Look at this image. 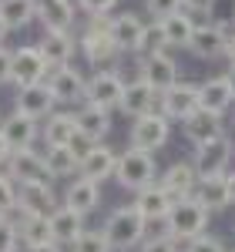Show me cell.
<instances>
[{"instance_id":"obj_1","label":"cell","mask_w":235,"mask_h":252,"mask_svg":"<svg viewBox=\"0 0 235 252\" xmlns=\"http://www.w3.org/2000/svg\"><path fill=\"white\" fill-rule=\"evenodd\" d=\"M101 232L108 235L111 249L128 252V249H135V246L145 242L148 222H145V215L138 212L135 205H118L115 212L108 215V222H104V229H101Z\"/></svg>"},{"instance_id":"obj_2","label":"cell","mask_w":235,"mask_h":252,"mask_svg":"<svg viewBox=\"0 0 235 252\" xmlns=\"http://www.w3.org/2000/svg\"><path fill=\"white\" fill-rule=\"evenodd\" d=\"M208 215L212 212L198 202L195 195L185 198V202H175L172 212H168V219H165V235H172L175 242H192V239H198V235H205Z\"/></svg>"},{"instance_id":"obj_3","label":"cell","mask_w":235,"mask_h":252,"mask_svg":"<svg viewBox=\"0 0 235 252\" xmlns=\"http://www.w3.org/2000/svg\"><path fill=\"white\" fill-rule=\"evenodd\" d=\"M115 182L121 185V189L135 192V195H138V192H145V189H151V185H158V165H155V155L128 148L124 155H118Z\"/></svg>"},{"instance_id":"obj_4","label":"cell","mask_w":235,"mask_h":252,"mask_svg":"<svg viewBox=\"0 0 235 252\" xmlns=\"http://www.w3.org/2000/svg\"><path fill=\"white\" fill-rule=\"evenodd\" d=\"M168 138H172V121L161 115V111L135 118V121H131V131H128L131 148H135V152H148V155H155L161 145H168Z\"/></svg>"},{"instance_id":"obj_5","label":"cell","mask_w":235,"mask_h":252,"mask_svg":"<svg viewBox=\"0 0 235 252\" xmlns=\"http://www.w3.org/2000/svg\"><path fill=\"white\" fill-rule=\"evenodd\" d=\"M78 44H81V51H84V58L91 61V64H98V67L121 54L115 37H111V20H104V17H91V24L78 37Z\"/></svg>"},{"instance_id":"obj_6","label":"cell","mask_w":235,"mask_h":252,"mask_svg":"<svg viewBox=\"0 0 235 252\" xmlns=\"http://www.w3.org/2000/svg\"><path fill=\"white\" fill-rule=\"evenodd\" d=\"M229 161H232V141H229V138H215V141L195 148L192 168H195L198 182H202V178H218V175H225L229 172Z\"/></svg>"},{"instance_id":"obj_7","label":"cell","mask_w":235,"mask_h":252,"mask_svg":"<svg viewBox=\"0 0 235 252\" xmlns=\"http://www.w3.org/2000/svg\"><path fill=\"white\" fill-rule=\"evenodd\" d=\"M124 88H128V84H124V78H121L118 71H94V78L88 81V94H84V101L94 104V108L111 111V108H121Z\"/></svg>"},{"instance_id":"obj_8","label":"cell","mask_w":235,"mask_h":252,"mask_svg":"<svg viewBox=\"0 0 235 252\" xmlns=\"http://www.w3.org/2000/svg\"><path fill=\"white\" fill-rule=\"evenodd\" d=\"M161 115L168 118V121H188V118L202 111V101H198V84H188V81H178L175 88H168L165 94H161V108H158Z\"/></svg>"},{"instance_id":"obj_9","label":"cell","mask_w":235,"mask_h":252,"mask_svg":"<svg viewBox=\"0 0 235 252\" xmlns=\"http://www.w3.org/2000/svg\"><path fill=\"white\" fill-rule=\"evenodd\" d=\"M138 71H141V81H148L158 94L178 84V61L172 54H148L138 61Z\"/></svg>"},{"instance_id":"obj_10","label":"cell","mask_w":235,"mask_h":252,"mask_svg":"<svg viewBox=\"0 0 235 252\" xmlns=\"http://www.w3.org/2000/svg\"><path fill=\"white\" fill-rule=\"evenodd\" d=\"M54 104H58V97H54V91H51V84H30V88H17L14 111L37 121V118L54 115Z\"/></svg>"},{"instance_id":"obj_11","label":"cell","mask_w":235,"mask_h":252,"mask_svg":"<svg viewBox=\"0 0 235 252\" xmlns=\"http://www.w3.org/2000/svg\"><path fill=\"white\" fill-rule=\"evenodd\" d=\"M145 31H148V24L138 17V14H128V10H124V14L111 17V37H115L121 54H141Z\"/></svg>"},{"instance_id":"obj_12","label":"cell","mask_w":235,"mask_h":252,"mask_svg":"<svg viewBox=\"0 0 235 252\" xmlns=\"http://www.w3.org/2000/svg\"><path fill=\"white\" fill-rule=\"evenodd\" d=\"M37 51L44 54L47 61V67H67L71 58H74V51H78V37L71 34V31H44L40 34V44Z\"/></svg>"},{"instance_id":"obj_13","label":"cell","mask_w":235,"mask_h":252,"mask_svg":"<svg viewBox=\"0 0 235 252\" xmlns=\"http://www.w3.org/2000/svg\"><path fill=\"white\" fill-rule=\"evenodd\" d=\"M47 61L37 47H17L14 51V84L17 88H30V84H44V74H47Z\"/></svg>"},{"instance_id":"obj_14","label":"cell","mask_w":235,"mask_h":252,"mask_svg":"<svg viewBox=\"0 0 235 252\" xmlns=\"http://www.w3.org/2000/svg\"><path fill=\"white\" fill-rule=\"evenodd\" d=\"M158 108H161V94H158L155 88L148 84V81H128V88H124V101H121V111L128 118H145V115H155Z\"/></svg>"},{"instance_id":"obj_15","label":"cell","mask_w":235,"mask_h":252,"mask_svg":"<svg viewBox=\"0 0 235 252\" xmlns=\"http://www.w3.org/2000/svg\"><path fill=\"white\" fill-rule=\"evenodd\" d=\"M158 185L172 195V202H185V198L195 195L198 175H195V168H192V161H175V165L165 168V175L158 178Z\"/></svg>"},{"instance_id":"obj_16","label":"cell","mask_w":235,"mask_h":252,"mask_svg":"<svg viewBox=\"0 0 235 252\" xmlns=\"http://www.w3.org/2000/svg\"><path fill=\"white\" fill-rule=\"evenodd\" d=\"M118 172V155L108 148V145H94L88 155L81 158V178H88V182H104V178H115Z\"/></svg>"},{"instance_id":"obj_17","label":"cell","mask_w":235,"mask_h":252,"mask_svg":"<svg viewBox=\"0 0 235 252\" xmlns=\"http://www.w3.org/2000/svg\"><path fill=\"white\" fill-rule=\"evenodd\" d=\"M17 205L30 215H51L54 212V189L40 182H24L17 185Z\"/></svg>"},{"instance_id":"obj_18","label":"cell","mask_w":235,"mask_h":252,"mask_svg":"<svg viewBox=\"0 0 235 252\" xmlns=\"http://www.w3.org/2000/svg\"><path fill=\"white\" fill-rule=\"evenodd\" d=\"M51 91L58 101H67V104H74V101H84L88 94V81L81 78V71H74L71 64L67 67H58V71H51Z\"/></svg>"},{"instance_id":"obj_19","label":"cell","mask_w":235,"mask_h":252,"mask_svg":"<svg viewBox=\"0 0 235 252\" xmlns=\"http://www.w3.org/2000/svg\"><path fill=\"white\" fill-rule=\"evenodd\" d=\"M44 175H47L44 158H40L34 148L14 152V155H10V161H7V178H10V182H17V185H24V182H40Z\"/></svg>"},{"instance_id":"obj_20","label":"cell","mask_w":235,"mask_h":252,"mask_svg":"<svg viewBox=\"0 0 235 252\" xmlns=\"http://www.w3.org/2000/svg\"><path fill=\"white\" fill-rule=\"evenodd\" d=\"M0 135L7 138L10 152H24V148H30V145H34V138H37V121L14 111L10 118H3V121H0Z\"/></svg>"},{"instance_id":"obj_21","label":"cell","mask_w":235,"mask_h":252,"mask_svg":"<svg viewBox=\"0 0 235 252\" xmlns=\"http://www.w3.org/2000/svg\"><path fill=\"white\" fill-rule=\"evenodd\" d=\"M198 101H202V111H212V115H225L235 104V94L229 88L225 74L222 78H208L205 84H198Z\"/></svg>"},{"instance_id":"obj_22","label":"cell","mask_w":235,"mask_h":252,"mask_svg":"<svg viewBox=\"0 0 235 252\" xmlns=\"http://www.w3.org/2000/svg\"><path fill=\"white\" fill-rule=\"evenodd\" d=\"M131 205H135L138 212L145 215V222H165L175 202H172V195L165 192L161 185H151V189H145V192H138Z\"/></svg>"},{"instance_id":"obj_23","label":"cell","mask_w":235,"mask_h":252,"mask_svg":"<svg viewBox=\"0 0 235 252\" xmlns=\"http://www.w3.org/2000/svg\"><path fill=\"white\" fill-rule=\"evenodd\" d=\"M51 232H54V242L58 246H74L81 235H84V215H78L74 209L60 205L51 212Z\"/></svg>"},{"instance_id":"obj_24","label":"cell","mask_w":235,"mask_h":252,"mask_svg":"<svg viewBox=\"0 0 235 252\" xmlns=\"http://www.w3.org/2000/svg\"><path fill=\"white\" fill-rule=\"evenodd\" d=\"M185 138L192 141V145H208V141H215V138H225L222 131V115H212V111H195V115L185 121Z\"/></svg>"},{"instance_id":"obj_25","label":"cell","mask_w":235,"mask_h":252,"mask_svg":"<svg viewBox=\"0 0 235 252\" xmlns=\"http://www.w3.org/2000/svg\"><path fill=\"white\" fill-rule=\"evenodd\" d=\"M64 205H67V209H74L78 215L94 212V209L101 205V185H98V182H88V178L71 182V185H67V192H64Z\"/></svg>"},{"instance_id":"obj_26","label":"cell","mask_w":235,"mask_h":252,"mask_svg":"<svg viewBox=\"0 0 235 252\" xmlns=\"http://www.w3.org/2000/svg\"><path fill=\"white\" fill-rule=\"evenodd\" d=\"M188 51L202 61H215V58L225 54V34L218 31V24H198Z\"/></svg>"},{"instance_id":"obj_27","label":"cell","mask_w":235,"mask_h":252,"mask_svg":"<svg viewBox=\"0 0 235 252\" xmlns=\"http://www.w3.org/2000/svg\"><path fill=\"white\" fill-rule=\"evenodd\" d=\"M37 17L44 24V31H71L74 3L71 0H37Z\"/></svg>"},{"instance_id":"obj_28","label":"cell","mask_w":235,"mask_h":252,"mask_svg":"<svg viewBox=\"0 0 235 252\" xmlns=\"http://www.w3.org/2000/svg\"><path fill=\"white\" fill-rule=\"evenodd\" d=\"M44 168L51 178H67V175L81 172V158L71 145H47L44 152Z\"/></svg>"},{"instance_id":"obj_29","label":"cell","mask_w":235,"mask_h":252,"mask_svg":"<svg viewBox=\"0 0 235 252\" xmlns=\"http://www.w3.org/2000/svg\"><path fill=\"white\" fill-rule=\"evenodd\" d=\"M74 115H78V131L88 135L94 145H101V138H108V131H111V115H108L104 108L84 104L81 111H74Z\"/></svg>"},{"instance_id":"obj_30","label":"cell","mask_w":235,"mask_h":252,"mask_svg":"<svg viewBox=\"0 0 235 252\" xmlns=\"http://www.w3.org/2000/svg\"><path fill=\"white\" fill-rule=\"evenodd\" d=\"M20 246L24 249H40V246H51L54 232H51V215H27L20 222Z\"/></svg>"},{"instance_id":"obj_31","label":"cell","mask_w":235,"mask_h":252,"mask_svg":"<svg viewBox=\"0 0 235 252\" xmlns=\"http://www.w3.org/2000/svg\"><path fill=\"white\" fill-rule=\"evenodd\" d=\"M161 24V31H165V37H168V47H192V37H195V20L192 14H185V10H178L172 17L158 20Z\"/></svg>"},{"instance_id":"obj_32","label":"cell","mask_w":235,"mask_h":252,"mask_svg":"<svg viewBox=\"0 0 235 252\" xmlns=\"http://www.w3.org/2000/svg\"><path fill=\"white\" fill-rule=\"evenodd\" d=\"M78 135V115L71 111H54L44 121V141L47 145H71Z\"/></svg>"},{"instance_id":"obj_33","label":"cell","mask_w":235,"mask_h":252,"mask_svg":"<svg viewBox=\"0 0 235 252\" xmlns=\"http://www.w3.org/2000/svg\"><path fill=\"white\" fill-rule=\"evenodd\" d=\"M195 198L208 212H218V209L232 205V202H229V178H225V175H218V178H202L198 189H195Z\"/></svg>"},{"instance_id":"obj_34","label":"cell","mask_w":235,"mask_h":252,"mask_svg":"<svg viewBox=\"0 0 235 252\" xmlns=\"http://www.w3.org/2000/svg\"><path fill=\"white\" fill-rule=\"evenodd\" d=\"M0 17H3V24L10 31L27 27L37 17V0H0Z\"/></svg>"},{"instance_id":"obj_35","label":"cell","mask_w":235,"mask_h":252,"mask_svg":"<svg viewBox=\"0 0 235 252\" xmlns=\"http://www.w3.org/2000/svg\"><path fill=\"white\" fill-rule=\"evenodd\" d=\"M71 252H111V242H108V235L94 232V229H84V235H81L78 242L71 246Z\"/></svg>"},{"instance_id":"obj_36","label":"cell","mask_w":235,"mask_h":252,"mask_svg":"<svg viewBox=\"0 0 235 252\" xmlns=\"http://www.w3.org/2000/svg\"><path fill=\"white\" fill-rule=\"evenodd\" d=\"M148 54H168V37H165V31H161V24H151L148 31H145V44H141V58H148Z\"/></svg>"},{"instance_id":"obj_37","label":"cell","mask_w":235,"mask_h":252,"mask_svg":"<svg viewBox=\"0 0 235 252\" xmlns=\"http://www.w3.org/2000/svg\"><path fill=\"white\" fill-rule=\"evenodd\" d=\"M14 209H17V189L7 175H0V219H7Z\"/></svg>"},{"instance_id":"obj_38","label":"cell","mask_w":235,"mask_h":252,"mask_svg":"<svg viewBox=\"0 0 235 252\" xmlns=\"http://www.w3.org/2000/svg\"><path fill=\"white\" fill-rule=\"evenodd\" d=\"M145 7H148V14L155 20H165V17H172V14H178V10H185L181 0H145Z\"/></svg>"},{"instance_id":"obj_39","label":"cell","mask_w":235,"mask_h":252,"mask_svg":"<svg viewBox=\"0 0 235 252\" xmlns=\"http://www.w3.org/2000/svg\"><path fill=\"white\" fill-rule=\"evenodd\" d=\"M141 252H181V242H175L172 235H151L141 242Z\"/></svg>"},{"instance_id":"obj_40","label":"cell","mask_w":235,"mask_h":252,"mask_svg":"<svg viewBox=\"0 0 235 252\" xmlns=\"http://www.w3.org/2000/svg\"><path fill=\"white\" fill-rule=\"evenodd\" d=\"M181 252H229V249L218 242L215 235L205 232V235H198V239H192V242H185V246H181Z\"/></svg>"},{"instance_id":"obj_41","label":"cell","mask_w":235,"mask_h":252,"mask_svg":"<svg viewBox=\"0 0 235 252\" xmlns=\"http://www.w3.org/2000/svg\"><path fill=\"white\" fill-rule=\"evenodd\" d=\"M17 242H20V232L14 222L0 219V252H17Z\"/></svg>"},{"instance_id":"obj_42","label":"cell","mask_w":235,"mask_h":252,"mask_svg":"<svg viewBox=\"0 0 235 252\" xmlns=\"http://www.w3.org/2000/svg\"><path fill=\"white\" fill-rule=\"evenodd\" d=\"M78 7L84 14H91V17H104L108 10L118 7V0H78Z\"/></svg>"},{"instance_id":"obj_43","label":"cell","mask_w":235,"mask_h":252,"mask_svg":"<svg viewBox=\"0 0 235 252\" xmlns=\"http://www.w3.org/2000/svg\"><path fill=\"white\" fill-rule=\"evenodd\" d=\"M10 78H14V51L0 47V84H7Z\"/></svg>"},{"instance_id":"obj_44","label":"cell","mask_w":235,"mask_h":252,"mask_svg":"<svg viewBox=\"0 0 235 252\" xmlns=\"http://www.w3.org/2000/svg\"><path fill=\"white\" fill-rule=\"evenodd\" d=\"M181 7L192 10V14H212L215 10V0H181Z\"/></svg>"},{"instance_id":"obj_45","label":"cell","mask_w":235,"mask_h":252,"mask_svg":"<svg viewBox=\"0 0 235 252\" xmlns=\"http://www.w3.org/2000/svg\"><path fill=\"white\" fill-rule=\"evenodd\" d=\"M71 148L78 152V158H84L88 152H91V148H94V141H91L88 135H81V131H78V135H74V141H71Z\"/></svg>"},{"instance_id":"obj_46","label":"cell","mask_w":235,"mask_h":252,"mask_svg":"<svg viewBox=\"0 0 235 252\" xmlns=\"http://www.w3.org/2000/svg\"><path fill=\"white\" fill-rule=\"evenodd\" d=\"M10 155H14V152H10V145H7V138L0 135V165H3V161H10Z\"/></svg>"},{"instance_id":"obj_47","label":"cell","mask_w":235,"mask_h":252,"mask_svg":"<svg viewBox=\"0 0 235 252\" xmlns=\"http://www.w3.org/2000/svg\"><path fill=\"white\" fill-rule=\"evenodd\" d=\"M225 58H229V64H235V37L225 44Z\"/></svg>"},{"instance_id":"obj_48","label":"cell","mask_w":235,"mask_h":252,"mask_svg":"<svg viewBox=\"0 0 235 252\" xmlns=\"http://www.w3.org/2000/svg\"><path fill=\"white\" fill-rule=\"evenodd\" d=\"M225 178H229V202L235 205V172H232V175H225Z\"/></svg>"},{"instance_id":"obj_49","label":"cell","mask_w":235,"mask_h":252,"mask_svg":"<svg viewBox=\"0 0 235 252\" xmlns=\"http://www.w3.org/2000/svg\"><path fill=\"white\" fill-rule=\"evenodd\" d=\"M225 81H229V88H232V94H235V64L225 71Z\"/></svg>"},{"instance_id":"obj_50","label":"cell","mask_w":235,"mask_h":252,"mask_svg":"<svg viewBox=\"0 0 235 252\" xmlns=\"http://www.w3.org/2000/svg\"><path fill=\"white\" fill-rule=\"evenodd\" d=\"M27 252H60L58 242H51V246H40V249H27Z\"/></svg>"},{"instance_id":"obj_51","label":"cell","mask_w":235,"mask_h":252,"mask_svg":"<svg viewBox=\"0 0 235 252\" xmlns=\"http://www.w3.org/2000/svg\"><path fill=\"white\" fill-rule=\"evenodd\" d=\"M7 31H10V27H7V24H3V17H0V47H3V37H7Z\"/></svg>"},{"instance_id":"obj_52","label":"cell","mask_w":235,"mask_h":252,"mask_svg":"<svg viewBox=\"0 0 235 252\" xmlns=\"http://www.w3.org/2000/svg\"><path fill=\"white\" fill-rule=\"evenodd\" d=\"M232 20H235V3H232Z\"/></svg>"},{"instance_id":"obj_53","label":"cell","mask_w":235,"mask_h":252,"mask_svg":"<svg viewBox=\"0 0 235 252\" xmlns=\"http://www.w3.org/2000/svg\"><path fill=\"white\" fill-rule=\"evenodd\" d=\"M229 252H235V249H229Z\"/></svg>"}]
</instances>
